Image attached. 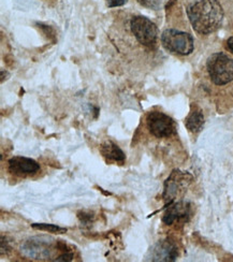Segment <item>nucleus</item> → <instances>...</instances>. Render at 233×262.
<instances>
[{"mask_svg": "<svg viewBox=\"0 0 233 262\" xmlns=\"http://www.w3.org/2000/svg\"><path fill=\"white\" fill-rule=\"evenodd\" d=\"M185 124L188 130L192 131V133H199L204 125V116L202 111L198 107H195V110H192L186 118Z\"/></svg>", "mask_w": 233, "mask_h": 262, "instance_id": "obj_8", "label": "nucleus"}, {"mask_svg": "<svg viewBox=\"0 0 233 262\" xmlns=\"http://www.w3.org/2000/svg\"><path fill=\"white\" fill-rule=\"evenodd\" d=\"M187 15L198 34L209 35L223 24L224 11L217 0H194L187 8Z\"/></svg>", "mask_w": 233, "mask_h": 262, "instance_id": "obj_1", "label": "nucleus"}, {"mask_svg": "<svg viewBox=\"0 0 233 262\" xmlns=\"http://www.w3.org/2000/svg\"><path fill=\"white\" fill-rule=\"evenodd\" d=\"M131 30L137 40L145 47H153L157 40V27L145 16H135L131 19Z\"/></svg>", "mask_w": 233, "mask_h": 262, "instance_id": "obj_4", "label": "nucleus"}, {"mask_svg": "<svg viewBox=\"0 0 233 262\" xmlns=\"http://www.w3.org/2000/svg\"><path fill=\"white\" fill-rule=\"evenodd\" d=\"M209 78L216 85H225L233 79V60L225 53H214L206 62Z\"/></svg>", "mask_w": 233, "mask_h": 262, "instance_id": "obj_2", "label": "nucleus"}, {"mask_svg": "<svg viewBox=\"0 0 233 262\" xmlns=\"http://www.w3.org/2000/svg\"><path fill=\"white\" fill-rule=\"evenodd\" d=\"M9 170L15 176H29L37 173L40 170V166L33 159L16 156L9 160Z\"/></svg>", "mask_w": 233, "mask_h": 262, "instance_id": "obj_6", "label": "nucleus"}, {"mask_svg": "<svg viewBox=\"0 0 233 262\" xmlns=\"http://www.w3.org/2000/svg\"><path fill=\"white\" fill-rule=\"evenodd\" d=\"M32 228L39 229V230L49 231L52 233H63L67 231V229L58 227L56 225H51V224H33Z\"/></svg>", "mask_w": 233, "mask_h": 262, "instance_id": "obj_11", "label": "nucleus"}, {"mask_svg": "<svg viewBox=\"0 0 233 262\" xmlns=\"http://www.w3.org/2000/svg\"><path fill=\"white\" fill-rule=\"evenodd\" d=\"M227 45H228L229 50L233 53V37H231V38H229V39H228V41H227Z\"/></svg>", "mask_w": 233, "mask_h": 262, "instance_id": "obj_15", "label": "nucleus"}, {"mask_svg": "<svg viewBox=\"0 0 233 262\" xmlns=\"http://www.w3.org/2000/svg\"><path fill=\"white\" fill-rule=\"evenodd\" d=\"M138 2L143 6L157 10L162 5L163 0H138Z\"/></svg>", "mask_w": 233, "mask_h": 262, "instance_id": "obj_12", "label": "nucleus"}, {"mask_svg": "<svg viewBox=\"0 0 233 262\" xmlns=\"http://www.w3.org/2000/svg\"><path fill=\"white\" fill-rule=\"evenodd\" d=\"M146 124L151 134L156 138L171 137L176 131L173 119L161 112H151L147 115Z\"/></svg>", "mask_w": 233, "mask_h": 262, "instance_id": "obj_5", "label": "nucleus"}, {"mask_svg": "<svg viewBox=\"0 0 233 262\" xmlns=\"http://www.w3.org/2000/svg\"><path fill=\"white\" fill-rule=\"evenodd\" d=\"M188 211H187V207L183 204H176L171 206L170 209L168 210V212L165 213L164 217H163V222L165 224H172L174 221L179 220V218L185 217L187 215Z\"/></svg>", "mask_w": 233, "mask_h": 262, "instance_id": "obj_10", "label": "nucleus"}, {"mask_svg": "<svg viewBox=\"0 0 233 262\" xmlns=\"http://www.w3.org/2000/svg\"><path fill=\"white\" fill-rule=\"evenodd\" d=\"M177 257L176 247L169 242H159L152 249V260L173 261Z\"/></svg>", "mask_w": 233, "mask_h": 262, "instance_id": "obj_7", "label": "nucleus"}, {"mask_svg": "<svg viewBox=\"0 0 233 262\" xmlns=\"http://www.w3.org/2000/svg\"><path fill=\"white\" fill-rule=\"evenodd\" d=\"M127 2L128 0H107V5L109 8H114L124 6Z\"/></svg>", "mask_w": 233, "mask_h": 262, "instance_id": "obj_13", "label": "nucleus"}, {"mask_svg": "<svg viewBox=\"0 0 233 262\" xmlns=\"http://www.w3.org/2000/svg\"><path fill=\"white\" fill-rule=\"evenodd\" d=\"M101 151L108 160H112L116 162H124L125 160L124 151L111 141L105 142L101 147Z\"/></svg>", "mask_w": 233, "mask_h": 262, "instance_id": "obj_9", "label": "nucleus"}, {"mask_svg": "<svg viewBox=\"0 0 233 262\" xmlns=\"http://www.w3.org/2000/svg\"><path fill=\"white\" fill-rule=\"evenodd\" d=\"M161 42L165 50L179 55H188L194 51V39L184 31L166 29L162 32Z\"/></svg>", "mask_w": 233, "mask_h": 262, "instance_id": "obj_3", "label": "nucleus"}, {"mask_svg": "<svg viewBox=\"0 0 233 262\" xmlns=\"http://www.w3.org/2000/svg\"><path fill=\"white\" fill-rule=\"evenodd\" d=\"M72 255L71 254H66V255H62V256H60L59 258H57L56 260L57 261H70V260H72Z\"/></svg>", "mask_w": 233, "mask_h": 262, "instance_id": "obj_14", "label": "nucleus"}]
</instances>
